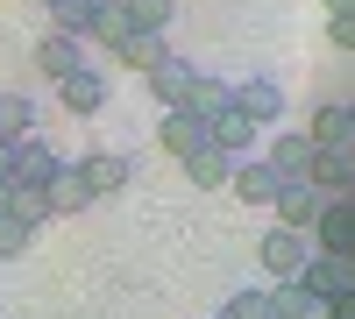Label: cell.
Instances as JSON below:
<instances>
[{
  "instance_id": "1",
  "label": "cell",
  "mask_w": 355,
  "mask_h": 319,
  "mask_svg": "<svg viewBox=\"0 0 355 319\" xmlns=\"http://www.w3.org/2000/svg\"><path fill=\"white\" fill-rule=\"evenodd\" d=\"M227 113H242V121L263 135V128H277L284 121V85L277 78H227Z\"/></svg>"
},
{
  "instance_id": "2",
  "label": "cell",
  "mask_w": 355,
  "mask_h": 319,
  "mask_svg": "<svg viewBox=\"0 0 355 319\" xmlns=\"http://www.w3.org/2000/svg\"><path fill=\"white\" fill-rule=\"evenodd\" d=\"M71 178H78V185H85V199L100 206V199H114V192L135 178V163H128L121 149H85V156L71 163Z\"/></svg>"
},
{
  "instance_id": "3",
  "label": "cell",
  "mask_w": 355,
  "mask_h": 319,
  "mask_svg": "<svg viewBox=\"0 0 355 319\" xmlns=\"http://www.w3.org/2000/svg\"><path fill=\"white\" fill-rule=\"evenodd\" d=\"M306 241H313L320 255H355V199H320Z\"/></svg>"
},
{
  "instance_id": "4",
  "label": "cell",
  "mask_w": 355,
  "mask_h": 319,
  "mask_svg": "<svg viewBox=\"0 0 355 319\" xmlns=\"http://www.w3.org/2000/svg\"><path fill=\"white\" fill-rule=\"evenodd\" d=\"M299 284L327 305V298H355V255H306V270H299Z\"/></svg>"
},
{
  "instance_id": "5",
  "label": "cell",
  "mask_w": 355,
  "mask_h": 319,
  "mask_svg": "<svg viewBox=\"0 0 355 319\" xmlns=\"http://www.w3.org/2000/svg\"><path fill=\"white\" fill-rule=\"evenodd\" d=\"M256 255H263V270H270V284H284V277H299V270H306L313 241H306V235H291V227H277V220H270V235L256 241Z\"/></svg>"
},
{
  "instance_id": "6",
  "label": "cell",
  "mask_w": 355,
  "mask_h": 319,
  "mask_svg": "<svg viewBox=\"0 0 355 319\" xmlns=\"http://www.w3.org/2000/svg\"><path fill=\"white\" fill-rule=\"evenodd\" d=\"M171 113H185V121L214 128L220 113H227V78H214V71H192V78H185V100H178Z\"/></svg>"
},
{
  "instance_id": "7",
  "label": "cell",
  "mask_w": 355,
  "mask_h": 319,
  "mask_svg": "<svg viewBox=\"0 0 355 319\" xmlns=\"http://www.w3.org/2000/svg\"><path fill=\"white\" fill-rule=\"evenodd\" d=\"M263 163H270L277 185H306V170H313V142H306L299 128H277L270 149H263Z\"/></svg>"
},
{
  "instance_id": "8",
  "label": "cell",
  "mask_w": 355,
  "mask_h": 319,
  "mask_svg": "<svg viewBox=\"0 0 355 319\" xmlns=\"http://www.w3.org/2000/svg\"><path fill=\"white\" fill-rule=\"evenodd\" d=\"M306 185H313L320 199H355V149H313Z\"/></svg>"
},
{
  "instance_id": "9",
  "label": "cell",
  "mask_w": 355,
  "mask_h": 319,
  "mask_svg": "<svg viewBox=\"0 0 355 319\" xmlns=\"http://www.w3.org/2000/svg\"><path fill=\"white\" fill-rule=\"evenodd\" d=\"M313 149H355V107H341V100H327V107H313V121L299 128Z\"/></svg>"
},
{
  "instance_id": "10",
  "label": "cell",
  "mask_w": 355,
  "mask_h": 319,
  "mask_svg": "<svg viewBox=\"0 0 355 319\" xmlns=\"http://www.w3.org/2000/svg\"><path fill=\"white\" fill-rule=\"evenodd\" d=\"M57 100H64V113H78V121H93V113L107 107V71H64L57 78Z\"/></svg>"
},
{
  "instance_id": "11",
  "label": "cell",
  "mask_w": 355,
  "mask_h": 319,
  "mask_svg": "<svg viewBox=\"0 0 355 319\" xmlns=\"http://www.w3.org/2000/svg\"><path fill=\"white\" fill-rule=\"evenodd\" d=\"M57 170H64V156H57L43 135L15 142V185H36V192H50V178H57Z\"/></svg>"
},
{
  "instance_id": "12",
  "label": "cell",
  "mask_w": 355,
  "mask_h": 319,
  "mask_svg": "<svg viewBox=\"0 0 355 319\" xmlns=\"http://www.w3.org/2000/svg\"><path fill=\"white\" fill-rule=\"evenodd\" d=\"M157 149L185 163V156H199V149H214V128L185 121V113H164V121H157Z\"/></svg>"
},
{
  "instance_id": "13",
  "label": "cell",
  "mask_w": 355,
  "mask_h": 319,
  "mask_svg": "<svg viewBox=\"0 0 355 319\" xmlns=\"http://www.w3.org/2000/svg\"><path fill=\"white\" fill-rule=\"evenodd\" d=\"M227 185H234L242 206H270V199H277V178H270V163H263V156H242V163L227 170Z\"/></svg>"
},
{
  "instance_id": "14",
  "label": "cell",
  "mask_w": 355,
  "mask_h": 319,
  "mask_svg": "<svg viewBox=\"0 0 355 319\" xmlns=\"http://www.w3.org/2000/svg\"><path fill=\"white\" fill-rule=\"evenodd\" d=\"M270 213H277V227H291V235H306V227H313V213H320V192H313V185H277Z\"/></svg>"
},
{
  "instance_id": "15",
  "label": "cell",
  "mask_w": 355,
  "mask_h": 319,
  "mask_svg": "<svg viewBox=\"0 0 355 319\" xmlns=\"http://www.w3.org/2000/svg\"><path fill=\"white\" fill-rule=\"evenodd\" d=\"M85 64V43H71V36H43L36 43V71L57 85V78H64V71H78Z\"/></svg>"
},
{
  "instance_id": "16",
  "label": "cell",
  "mask_w": 355,
  "mask_h": 319,
  "mask_svg": "<svg viewBox=\"0 0 355 319\" xmlns=\"http://www.w3.org/2000/svg\"><path fill=\"white\" fill-rule=\"evenodd\" d=\"M8 220H21L28 235L36 227H50L57 213H50V192H36V185H8Z\"/></svg>"
},
{
  "instance_id": "17",
  "label": "cell",
  "mask_w": 355,
  "mask_h": 319,
  "mask_svg": "<svg viewBox=\"0 0 355 319\" xmlns=\"http://www.w3.org/2000/svg\"><path fill=\"white\" fill-rule=\"evenodd\" d=\"M263 298H270V319H313V312H320V298L306 291L299 277H284V284H270V291H263Z\"/></svg>"
},
{
  "instance_id": "18",
  "label": "cell",
  "mask_w": 355,
  "mask_h": 319,
  "mask_svg": "<svg viewBox=\"0 0 355 319\" xmlns=\"http://www.w3.org/2000/svg\"><path fill=\"white\" fill-rule=\"evenodd\" d=\"M93 15H100V0H50V36H71V43H85Z\"/></svg>"
},
{
  "instance_id": "19",
  "label": "cell",
  "mask_w": 355,
  "mask_h": 319,
  "mask_svg": "<svg viewBox=\"0 0 355 319\" xmlns=\"http://www.w3.org/2000/svg\"><path fill=\"white\" fill-rule=\"evenodd\" d=\"M128 36H135V28H128V15H121V0H100V15H93V28H85V43H100V50L114 57Z\"/></svg>"
},
{
  "instance_id": "20",
  "label": "cell",
  "mask_w": 355,
  "mask_h": 319,
  "mask_svg": "<svg viewBox=\"0 0 355 319\" xmlns=\"http://www.w3.org/2000/svg\"><path fill=\"white\" fill-rule=\"evenodd\" d=\"M28 135H36V100L0 93V142H28Z\"/></svg>"
},
{
  "instance_id": "21",
  "label": "cell",
  "mask_w": 355,
  "mask_h": 319,
  "mask_svg": "<svg viewBox=\"0 0 355 319\" xmlns=\"http://www.w3.org/2000/svg\"><path fill=\"white\" fill-rule=\"evenodd\" d=\"M164 57H171V43H164V36H128L121 50H114V64H121V71H142V78H150V71L164 64Z\"/></svg>"
},
{
  "instance_id": "22",
  "label": "cell",
  "mask_w": 355,
  "mask_h": 319,
  "mask_svg": "<svg viewBox=\"0 0 355 319\" xmlns=\"http://www.w3.org/2000/svg\"><path fill=\"white\" fill-rule=\"evenodd\" d=\"M192 71H199V64H185V57H164V64L150 71V93H157V107H164V113L185 100V78H192Z\"/></svg>"
},
{
  "instance_id": "23",
  "label": "cell",
  "mask_w": 355,
  "mask_h": 319,
  "mask_svg": "<svg viewBox=\"0 0 355 319\" xmlns=\"http://www.w3.org/2000/svg\"><path fill=\"white\" fill-rule=\"evenodd\" d=\"M121 15H128L135 36H164V21L178 15V0H121Z\"/></svg>"
},
{
  "instance_id": "24",
  "label": "cell",
  "mask_w": 355,
  "mask_h": 319,
  "mask_svg": "<svg viewBox=\"0 0 355 319\" xmlns=\"http://www.w3.org/2000/svg\"><path fill=\"white\" fill-rule=\"evenodd\" d=\"M227 170H234V156H220V149H199V156H185V178H192L199 192H220V185H227Z\"/></svg>"
},
{
  "instance_id": "25",
  "label": "cell",
  "mask_w": 355,
  "mask_h": 319,
  "mask_svg": "<svg viewBox=\"0 0 355 319\" xmlns=\"http://www.w3.org/2000/svg\"><path fill=\"white\" fill-rule=\"evenodd\" d=\"M85 206H93V199H85V185L71 178V163H64V170L50 178V213H57V220H71V213H85Z\"/></svg>"
},
{
  "instance_id": "26",
  "label": "cell",
  "mask_w": 355,
  "mask_h": 319,
  "mask_svg": "<svg viewBox=\"0 0 355 319\" xmlns=\"http://www.w3.org/2000/svg\"><path fill=\"white\" fill-rule=\"evenodd\" d=\"M220 319H270V298H263V291H234L220 305Z\"/></svg>"
},
{
  "instance_id": "27",
  "label": "cell",
  "mask_w": 355,
  "mask_h": 319,
  "mask_svg": "<svg viewBox=\"0 0 355 319\" xmlns=\"http://www.w3.org/2000/svg\"><path fill=\"white\" fill-rule=\"evenodd\" d=\"M28 241H36V235H28L21 220H8V213H0V263H15V255H28Z\"/></svg>"
},
{
  "instance_id": "28",
  "label": "cell",
  "mask_w": 355,
  "mask_h": 319,
  "mask_svg": "<svg viewBox=\"0 0 355 319\" xmlns=\"http://www.w3.org/2000/svg\"><path fill=\"white\" fill-rule=\"evenodd\" d=\"M327 43L334 50H355V15H327Z\"/></svg>"
},
{
  "instance_id": "29",
  "label": "cell",
  "mask_w": 355,
  "mask_h": 319,
  "mask_svg": "<svg viewBox=\"0 0 355 319\" xmlns=\"http://www.w3.org/2000/svg\"><path fill=\"white\" fill-rule=\"evenodd\" d=\"M313 319H355V298H327V305H320Z\"/></svg>"
},
{
  "instance_id": "30",
  "label": "cell",
  "mask_w": 355,
  "mask_h": 319,
  "mask_svg": "<svg viewBox=\"0 0 355 319\" xmlns=\"http://www.w3.org/2000/svg\"><path fill=\"white\" fill-rule=\"evenodd\" d=\"M0 185H15V142H0Z\"/></svg>"
},
{
  "instance_id": "31",
  "label": "cell",
  "mask_w": 355,
  "mask_h": 319,
  "mask_svg": "<svg viewBox=\"0 0 355 319\" xmlns=\"http://www.w3.org/2000/svg\"><path fill=\"white\" fill-rule=\"evenodd\" d=\"M320 8H327V15H355V0H320Z\"/></svg>"
},
{
  "instance_id": "32",
  "label": "cell",
  "mask_w": 355,
  "mask_h": 319,
  "mask_svg": "<svg viewBox=\"0 0 355 319\" xmlns=\"http://www.w3.org/2000/svg\"><path fill=\"white\" fill-rule=\"evenodd\" d=\"M0 213H8V185H0Z\"/></svg>"
},
{
  "instance_id": "33",
  "label": "cell",
  "mask_w": 355,
  "mask_h": 319,
  "mask_svg": "<svg viewBox=\"0 0 355 319\" xmlns=\"http://www.w3.org/2000/svg\"><path fill=\"white\" fill-rule=\"evenodd\" d=\"M36 8H50V0H36Z\"/></svg>"
}]
</instances>
